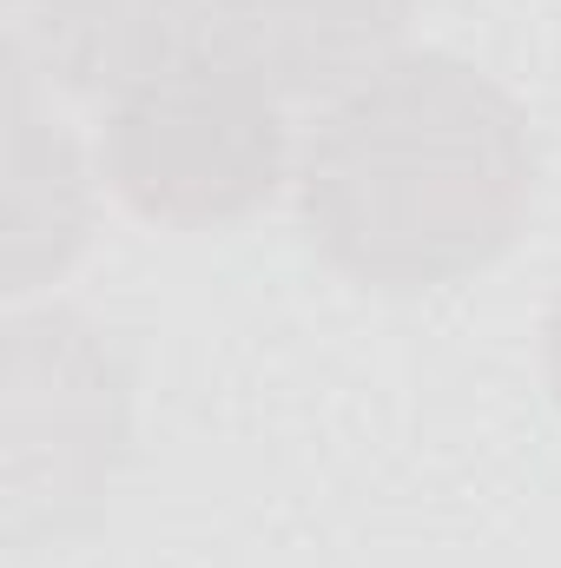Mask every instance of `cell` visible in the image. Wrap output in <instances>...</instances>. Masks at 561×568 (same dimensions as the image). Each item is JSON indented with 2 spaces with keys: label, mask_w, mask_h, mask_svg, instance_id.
Returning a JSON list of instances; mask_svg holds the SVG:
<instances>
[{
  "label": "cell",
  "mask_w": 561,
  "mask_h": 568,
  "mask_svg": "<svg viewBox=\"0 0 561 568\" xmlns=\"http://www.w3.org/2000/svg\"><path fill=\"white\" fill-rule=\"evenodd\" d=\"M529 205V113L489 73L429 47L357 73L297 159L310 252L370 291H429L496 265Z\"/></svg>",
  "instance_id": "obj_1"
},
{
  "label": "cell",
  "mask_w": 561,
  "mask_h": 568,
  "mask_svg": "<svg viewBox=\"0 0 561 568\" xmlns=\"http://www.w3.org/2000/svg\"><path fill=\"white\" fill-rule=\"evenodd\" d=\"M410 13L417 0H27L20 53L86 100L165 73H232L297 100L390 60Z\"/></svg>",
  "instance_id": "obj_2"
},
{
  "label": "cell",
  "mask_w": 561,
  "mask_h": 568,
  "mask_svg": "<svg viewBox=\"0 0 561 568\" xmlns=\"http://www.w3.org/2000/svg\"><path fill=\"white\" fill-rule=\"evenodd\" d=\"M133 443V377L80 311L7 324V536L60 549L93 529Z\"/></svg>",
  "instance_id": "obj_3"
},
{
  "label": "cell",
  "mask_w": 561,
  "mask_h": 568,
  "mask_svg": "<svg viewBox=\"0 0 561 568\" xmlns=\"http://www.w3.org/2000/svg\"><path fill=\"white\" fill-rule=\"evenodd\" d=\"M100 172L120 205L172 232L252 219L290 179L284 100L232 73L140 80L106 100Z\"/></svg>",
  "instance_id": "obj_4"
},
{
  "label": "cell",
  "mask_w": 561,
  "mask_h": 568,
  "mask_svg": "<svg viewBox=\"0 0 561 568\" xmlns=\"http://www.w3.org/2000/svg\"><path fill=\"white\" fill-rule=\"evenodd\" d=\"M33 60L13 47V185H7V291L60 278L86 245V172L73 140L40 120Z\"/></svg>",
  "instance_id": "obj_5"
},
{
  "label": "cell",
  "mask_w": 561,
  "mask_h": 568,
  "mask_svg": "<svg viewBox=\"0 0 561 568\" xmlns=\"http://www.w3.org/2000/svg\"><path fill=\"white\" fill-rule=\"evenodd\" d=\"M549 397H555V410H561V297H555V311H549Z\"/></svg>",
  "instance_id": "obj_6"
}]
</instances>
